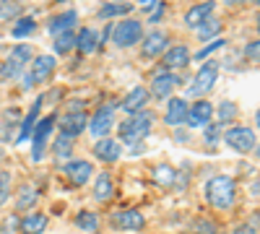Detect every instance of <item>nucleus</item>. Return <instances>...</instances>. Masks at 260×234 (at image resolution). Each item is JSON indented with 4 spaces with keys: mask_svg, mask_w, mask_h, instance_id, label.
I'll list each match as a JSON object with an SVG mask.
<instances>
[{
    "mask_svg": "<svg viewBox=\"0 0 260 234\" xmlns=\"http://www.w3.org/2000/svg\"><path fill=\"white\" fill-rule=\"evenodd\" d=\"M13 11H16V6H11L8 0H0V21H3V18H11Z\"/></svg>",
    "mask_w": 260,
    "mask_h": 234,
    "instance_id": "42",
    "label": "nucleus"
},
{
    "mask_svg": "<svg viewBox=\"0 0 260 234\" xmlns=\"http://www.w3.org/2000/svg\"><path fill=\"white\" fill-rule=\"evenodd\" d=\"M164 13H167V6L161 3V6H156V8H154V13L148 16V21H151V24H156V21H161V18H164Z\"/></svg>",
    "mask_w": 260,
    "mask_h": 234,
    "instance_id": "43",
    "label": "nucleus"
},
{
    "mask_svg": "<svg viewBox=\"0 0 260 234\" xmlns=\"http://www.w3.org/2000/svg\"><path fill=\"white\" fill-rule=\"evenodd\" d=\"M94 234H96V231H94Z\"/></svg>",
    "mask_w": 260,
    "mask_h": 234,
    "instance_id": "55",
    "label": "nucleus"
},
{
    "mask_svg": "<svg viewBox=\"0 0 260 234\" xmlns=\"http://www.w3.org/2000/svg\"><path fill=\"white\" fill-rule=\"evenodd\" d=\"M232 234H257V231H255L252 224H240V226H234V229H232Z\"/></svg>",
    "mask_w": 260,
    "mask_h": 234,
    "instance_id": "44",
    "label": "nucleus"
},
{
    "mask_svg": "<svg viewBox=\"0 0 260 234\" xmlns=\"http://www.w3.org/2000/svg\"><path fill=\"white\" fill-rule=\"evenodd\" d=\"M221 47H224V39H213V42H211L208 47H203V50H201L198 55H195V60H208V55H211V52L221 50Z\"/></svg>",
    "mask_w": 260,
    "mask_h": 234,
    "instance_id": "41",
    "label": "nucleus"
},
{
    "mask_svg": "<svg viewBox=\"0 0 260 234\" xmlns=\"http://www.w3.org/2000/svg\"><path fill=\"white\" fill-rule=\"evenodd\" d=\"M55 125H57V115H47V117H42V122H37L34 133H31V161L45 159V146L50 141V133Z\"/></svg>",
    "mask_w": 260,
    "mask_h": 234,
    "instance_id": "5",
    "label": "nucleus"
},
{
    "mask_svg": "<svg viewBox=\"0 0 260 234\" xmlns=\"http://www.w3.org/2000/svg\"><path fill=\"white\" fill-rule=\"evenodd\" d=\"M0 159H3V151H0Z\"/></svg>",
    "mask_w": 260,
    "mask_h": 234,
    "instance_id": "52",
    "label": "nucleus"
},
{
    "mask_svg": "<svg viewBox=\"0 0 260 234\" xmlns=\"http://www.w3.org/2000/svg\"><path fill=\"white\" fill-rule=\"evenodd\" d=\"M34 31H37V21L31 16H24V18H18L16 24H13V37L16 39H24V37L34 34Z\"/></svg>",
    "mask_w": 260,
    "mask_h": 234,
    "instance_id": "30",
    "label": "nucleus"
},
{
    "mask_svg": "<svg viewBox=\"0 0 260 234\" xmlns=\"http://www.w3.org/2000/svg\"><path fill=\"white\" fill-rule=\"evenodd\" d=\"M252 3H257V6H260V0H252Z\"/></svg>",
    "mask_w": 260,
    "mask_h": 234,
    "instance_id": "51",
    "label": "nucleus"
},
{
    "mask_svg": "<svg viewBox=\"0 0 260 234\" xmlns=\"http://www.w3.org/2000/svg\"><path fill=\"white\" fill-rule=\"evenodd\" d=\"M224 143L232 148V151H237V154H250V151H255V133H252V127H247V125H234V127H229V130L224 133Z\"/></svg>",
    "mask_w": 260,
    "mask_h": 234,
    "instance_id": "3",
    "label": "nucleus"
},
{
    "mask_svg": "<svg viewBox=\"0 0 260 234\" xmlns=\"http://www.w3.org/2000/svg\"><path fill=\"white\" fill-rule=\"evenodd\" d=\"M190 60H192V55H190L187 45H175V47H169V50L164 52V65L172 68V71L187 68V65H190Z\"/></svg>",
    "mask_w": 260,
    "mask_h": 234,
    "instance_id": "18",
    "label": "nucleus"
},
{
    "mask_svg": "<svg viewBox=\"0 0 260 234\" xmlns=\"http://www.w3.org/2000/svg\"><path fill=\"white\" fill-rule=\"evenodd\" d=\"M62 172L65 177H68L73 185H83V182H89L91 175H94V164L91 161H86V159H71V161H65L62 164Z\"/></svg>",
    "mask_w": 260,
    "mask_h": 234,
    "instance_id": "11",
    "label": "nucleus"
},
{
    "mask_svg": "<svg viewBox=\"0 0 260 234\" xmlns=\"http://www.w3.org/2000/svg\"><path fill=\"white\" fill-rule=\"evenodd\" d=\"M216 34H221V21L219 18H216V16H211L208 21H206V24H201L198 26V37L206 42V39H213Z\"/></svg>",
    "mask_w": 260,
    "mask_h": 234,
    "instance_id": "33",
    "label": "nucleus"
},
{
    "mask_svg": "<svg viewBox=\"0 0 260 234\" xmlns=\"http://www.w3.org/2000/svg\"><path fill=\"white\" fill-rule=\"evenodd\" d=\"M112 193H115V182H112V177L107 175V172H102V175L96 177V182H94V200L107 203V200L112 198Z\"/></svg>",
    "mask_w": 260,
    "mask_h": 234,
    "instance_id": "23",
    "label": "nucleus"
},
{
    "mask_svg": "<svg viewBox=\"0 0 260 234\" xmlns=\"http://www.w3.org/2000/svg\"><path fill=\"white\" fill-rule=\"evenodd\" d=\"M130 11H133V6H130V3H104L102 8H99V18L104 21H110V18H117V16H125V13H130Z\"/></svg>",
    "mask_w": 260,
    "mask_h": 234,
    "instance_id": "26",
    "label": "nucleus"
},
{
    "mask_svg": "<svg viewBox=\"0 0 260 234\" xmlns=\"http://www.w3.org/2000/svg\"><path fill=\"white\" fill-rule=\"evenodd\" d=\"M229 6H237V3H245V0H226Z\"/></svg>",
    "mask_w": 260,
    "mask_h": 234,
    "instance_id": "47",
    "label": "nucleus"
},
{
    "mask_svg": "<svg viewBox=\"0 0 260 234\" xmlns=\"http://www.w3.org/2000/svg\"><path fill=\"white\" fill-rule=\"evenodd\" d=\"M187 110H190V104L182 99V96H172L167 102V112H164V122L169 127H177L187 120Z\"/></svg>",
    "mask_w": 260,
    "mask_h": 234,
    "instance_id": "14",
    "label": "nucleus"
},
{
    "mask_svg": "<svg viewBox=\"0 0 260 234\" xmlns=\"http://www.w3.org/2000/svg\"><path fill=\"white\" fill-rule=\"evenodd\" d=\"M96 45H99V34H96L94 29H83V31L76 34V47H78V52L91 55V52L96 50Z\"/></svg>",
    "mask_w": 260,
    "mask_h": 234,
    "instance_id": "25",
    "label": "nucleus"
},
{
    "mask_svg": "<svg viewBox=\"0 0 260 234\" xmlns=\"http://www.w3.org/2000/svg\"><path fill=\"white\" fill-rule=\"evenodd\" d=\"M3 117H6V120H3V127H0V141H11V138H16V136H13V127H16L18 110H8Z\"/></svg>",
    "mask_w": 260,
    "mask_h": 234,
    "instance_id": "35",
    "label": "nucleus"
},
{
    "mask_svg": "<svg viewBox=\"0 0 260 234\" xmlns=\"http://www.w3.org/2000/svg\"><path fill=\"white\" fill-rule=\"evenodd\" d=\"M169 50V34L167 31H148L143 37V57H159Z\"/></svg>",
    "mask_w": 260,
    "mask_h": 234,
    "instance_id": "13",
    "label": "nucleus"
},
{
    "mask_svg": "<svg viewBox=\"0 0 260 234\" xmlns=\"http://www.w3.org/2000/svg\"><path fill=\"white\" fill-rule=\"evenodd\" d=\"M177 83H180L177 76H172L167 71H159L154 76V81H151V91L148 94L154 96V99H167V96H172V91H175Z\"/></svg>",
    "mask_w": 260,
    "mask_h": 234,
    "instance_id": "12",
    "label": "nucleus"
},
{
    "mask_svg": "<svg viewBox=\"0 0 260 234\" xmlns=\"http://www.w3.org/2000/svg\"><path fill=\"white\" fill-rule=\"evenodd\" d=\"M255 156H257V161H260V143H255Z\"/></svg>",
    "mask_w": 260,
    "mask_h": 234,
    "instance_id": "46",
    "label": "nucleus"
},
{
    "mask_svg": "<svg viewBox=\"0 0 260 234\" xmlns=\"http://www.w3.org/2000/svg\"><path fill=\"white\" fill-rule=\"evenodd\" d=\"M76 226L83 229V231H89V234H94L99 229V216L94 214V211H78V214H76Z\"/></svg>",
    "mask_w": 260,
    "mask_h": 234,
    "instance_id": "27",
    "label": "nucleus"
},
{
    "mask_svg": "<svg viewBox=\"0 0 260 234\" xmlns=\"http://www.w3.org/2000/svg\"><path fill=\"white\" fill-rule=\"evenodd\" d=\"M112 226L115 229H122V231H141L146 226V216L136 208H122V211H115L110 216Z\"/></svg>",
    "mask_w": 260,
    "mask_h": 234,
    "instance_id": "8",
    "label": "nucleus"
},
{
    "mask_svg": "<svg viewBox=\"0 0 260 234\" xmlns=\"http://www.w3.org/2000/svg\"><path fill=\"white\" fill-rule=\"evenodd\" d=\"M213 11H216V3H213V0H203V3L192 6V8L185 13V24L192 26V29H198L201 24H206V21L213 16Z\"/></svg>",
    "mask_w": 260,
    "mask_h": 234,
    "instance_id": "17",
    "label": "nucleus"
},
{
    "mask_svg": "<svg viewBox=\"0 0 260 234\" xmlns=\"http://www.w3.org/2000/svg\"><path fill=\"white\" fill-rule=\"evenodd\" d=\"M154 3H156V0H141V8L143 11H151V8H154Z\"/></svg>",
    "mask_w": 260,
    "mask_h": 234,
    "instance_id": "45",
    "label": "nucleus"
},
{
    "mask_svg": "<svg viewBox=\"0 0 260 234\" xmlns=\"http://www.w3.org/2000/svg\"><path fill=\"white\" fill-rule=\"evenodd\" d=\"M148 99H151V94H148L143 86H136L133 91H130V94L122 99V110H125L127 115H136V112H141V110L146 107Z\"/></svg>",
    "mask_w": 260,
    "mask_h": 234,
    "instance_id": "20",
    "label": "nucleus"
},
{
    "mask_svg": "<svg viewBox=\"0 0 260 234\" xmlns=\"http://www.w3.org/2000/svg\"><path fill=\"white\" fill-rule=\"evenodd\" d=\"M175 177H177V172H175L169 164H159V166L154 169V182H156V185L175 187Z\"/></svg>",
    "mask_w": 260,
    "mask_h": 234,
    "instance_id": "28",
    "label": "nucleus"
},
{
    "mask_svg": "<svg viewBox=\"0 0 260 234\" xmlns=\"http://www.w3.org/2000/svg\"><path fill=\"white\" fill-rule=\"evenodd\" d=\"M55 3H65V0H55Z\"/></svg>",
    "mask_w": 260,
    "mask_h": 234,
    "instance_id": "50",
    "label": "nucleus"
},
{
    "mask_svg": "<svg viewBox=\"0 0 260 234\" xmlns=\"http://www.w3.org/2000/svg\"><path fill=\"white\" fill-rule=\"evenodd\" d=\"M11 180H13L11 172H0V208L11 200V190H13V182Z\"/></svg>",
    "mask_w": 260,
    "mask_h": 234,
    "instance_id": "36",
    "label": "nucleus"
},
{
    "mask_svg": "<svg viewBox=\"0 0 260 234\" xmlns=\"http://www.w3.org/2000/svg\"><path fill=\"white\" fill-rule=\"evenodd\" d=\"M151 125H154V115L146 112V110H141V112H136L133 117L122 120L120 127H117L120 143H125V146H136V143L146 141V136L151 133Z\"/></svg>",
    "mask_w": 260,
    "mask_h": 234,
    "instance_id": "2",
    "label": "nucleus"
},
{
    "mask_svg": "<svg viewBox=\"0 0 260 234\" xmlns=\"http://www.w3.org/2000/svg\"><path fill=\"white\" fill-rule=\"evenodd\" d=\"M206 200L219 208V211H229L237 200V182L229 175H216L206 182Z\"/></svg>",
    "mask_w": 260,
    "mask_h": 234,
    "instance_id": "1",
    "label": "nucleus"
},
{
    "mask_svg": "<svg viewBox=\"0 0 260 234\" xmlns=\"http://www.w3.org/2000/svg\"><path fill=\"white\" fill-rule=\"evenodd\" d=\"M192 234H219V231H216V224L211 219H198L192 226Z\"/></svg>",
    "mask_w": 260,
    "mask_h": 234,
    "instance_id": "38",
    "label": "nucleus"
},
{
    "mask_svg": "<svg viewBox=\"0 0 260 234\" xmlns=\"http://www.w3.org/2000/svg\"><path fill=\"white\" fill-rule=\"evenodd\" d=\"M76 21H78V13H76V11L57 13V16H52V18H50L47 31H50L52 37H57V34H62V31H71V29L76 26Z\"/></svg>",
    "mask_w": 260,
    "mask_h": 234,
    "instance_id": "19",
    "label": "nucleus"
},
{
    "mask_svg": "<svg viewBox=\"0 0 260 234\" xmlns=\"http://www.w3.org/2000/svg\"><path fill=\"white\" fill-rule=\"evenodd\" d=\"M219 138H224V136H221V122L206 125V143H216Z\"/></svg>",
    "mask_w": 260,
    "mask_h": 234,
    "instance_id": "40",
    "label": "nucleus"
},
{
    "mask_svg": "<svg viewBox=\"0 0 260 234\" xmlns=\"http://www.w3.org/2000/svg\"><path fill=\"white\" fill-rule=\"evenodd\" d=\"M73 47H76V34L73 31H62V34L55 37V52L57 55H68Z\"/></svg>",
    "mask_w": 260,
    "mask_h": 234,
    "instance_id": "32",
    "label": "nucleus"
},
{
    "mask_svg": "<svg viewBox=\"0 0 260 234\" xmlns=\"http://www.w3.org/2000/svg\"><path fill=\"white\" fill-rule=\"evenodd\" d=\"M0 50H3V47H0Z\"/></svg>",
    "mask_w": 260,
    "mask_h": 234,
    "instance_id": "53",
    "label": "nucleus"
},
{
    "mask_svg": "<svg viewBox=\"0 0 260 234\" xmlns=\"http://www.w3.org/2000/svg\"><path fill=\"white\" fill-rule=\"evenodd\" d=\"M216 78H219V65L216 62H203V68L195 73L192 86L187 89V96H206L213 89Z\"/></svg>",
    "mask_w": 260,
    "mask_h": 234,
    "instance_id": "6",
    "label": "nucleus"
},
{
    "mask_svg": "<svg viewBox=\"0 0 260 234\" xmlns=\"http://www.w3.org/2000/svg\"><path fill=\"white\" fill-rule=\"evenodd\" d=\"M57 125H60V133L76 138V136H81V133L86 130L89 120H86V112H65V115L57 120Z\"/></svg>",
    "mask_w": 260,
    "mask_h": 234,
    "instance_id": "15",
    "label": "nucleus"
},
{
    "mask_svg": "<svg viewBox=\"0 0 260 234\" xmlns=\"http://www.w3.org/2000/svg\"><path fill=\"white\" fill-rule=\"evenodd\" d=\"M94 156L99 161H117L122 156V143L115 138H99L94 143Z\"/></svg>",
    "mask_w": 260,
    "mask_h": 234,
    "instance_id": "16",
    "label": "nucleus"
},
{
    "mask_svg": "<svg viewBox=\"0 0 260 234\" xmlns=\"http://www.w3.org/2000/svg\"><path fill=\"white\" fill-rule=\"evenodd\" d=\"M213 104L211 102H206V99H198V102H192L190 104V110H187V125L190 127H206V125H211L213 122Z\"/></svg>",
    "mask_w": 260,
    "mask_h": 234,
    "instance_id": "10",
    "label": "nucleus"
},
{
    "mask_svg": "<svg viewBox=\"0 0 260 234\" xmlns=\"http://www.w3.org/2000/svg\"><path fill=\"white\" fill-rule=\"evenodd\" d=\"M21 71H24V65H18V62H13L11 57L0 65V81H11L16 76H21Z\"/></svg>",
    "mask_w": 260,
    "mask_h": 234,
    "instance_id": "37",
    "label": "nucleus"
},
{
    "mask_svg": "<svg viewBox=\"0 0 260 234\" xmlns=\"http://www.w3.org/2000/svg\"><path fill=\"white\" fill-rule=\"evenodd\" d=\"M0 234H3V231H0Z\"/></svg>",
    "mask_w": 260,
    "mask_h": 234,
    "instance_id": "54",
    "label": "nucleus"
},
{
    "mask_svg": "<svg viewBox=\"0 0 260 234\" xmlns=\"http://www.w3.org/2000/svg\"><path fill=\"white\" fill-rule=\"evenodd\" d=\"M112 39H115L117 47H133L143 39V24L136 18H122L112 29Z\"/></svg>",
    "mask_w": 260,
    "mask_h": 234,
    "instance_id": "4",
    "label": "nucleus"
},
{
    "mask_svg": "<svg viewBox=\"0 0 260 234\" xmlns=\"http://www.w3.org/2000/svg\"><path fill=\"white\" fill-rule=\"evenodd\" d=\"M112 125H115V102H107L104 107H99L96 115L91 117L89 130H91V136L99 141V138H107V133L112 130Z\"/></svg>",
    "mask_w": 260,
    "mask_h": 234,
    "instance_id": "7",
    "label": "nucleus"
},
{
    "mask_svg": "<svg viewBox=\"0 0 260 234\" xmlns=\"http://www.w3.org/2000/svg\"><path fill=\"white\" fill-rule=\"evenodd\" d=\"M237 112H240V107H237L234 102H221V104H219V110L213 112V117H216V122L226 125L229 120H234V117H237Z\"/></svg>",
    "mask_w": 260,
    "mask_h": 234,
    "instance_id": "31",
    "label": "nucleus"
},
{
    "mask_svg": "<svg viewBox=\"0 0 260 234\" xmlns=\"http://www.w3.org/2000/svg\"><path fill=\"white\" fill-rule=\"evenodd\" d=\"M257 31H260V13H257Z\"/></svg>",
    "mask_w": 260,
    "mask_h": 234,
    "instance_id": "49",
    "label": "nucleus"
},
{
    "mask_svg": "<svg viewBox=\"0 0 260 234\" xmlns=\"http://www.w3.org/2000/svg\"><path fill=\"white\" fill-rule=\"evenodd\" d=\"M11 60L18 62V65H26V62L34 60V47H31V45H18V47H13V50H11Z\"/></svg>",
    "mask_w": 260,
    "mask_h": 234,
    "instance_id": "34",
    "label": "nucleus"
},
{
    "mask_svg": "<svg viewBox=\"0 0 260 234\" xmlns=\"http://www.w3.org/2000/svg\"><path fill=\"white\" fill-rule=\"evenodd\" d=\"M18 226H21V234H42L47 229V216L45 214H26Z\"/></svg>",
    "mask_w": 260,
    "mask_h": 234,
    "instance_id": "24",
    "label": "nucleus"
},
{
    "mask_svg": "<svg viewBox=\"0 0 260 234\" xmlns=\"http://www.w3.org/2000/svg\"><path fill=\"white\" fill-rule=\"evenodd\" d=\"M39 200V190L34 185H21L18 195H16V211H31Z\"/></svg>",
    "mask_w": 260,
    "mask_h": 234,
    "instance_id": "22",
    "label": "nucleus"
},
{
    "mask_svg": "<svg viewBox=\"0 0 260 234\" xmlns=\"http://www.w3.org/2000/svg\"><path fill=\"white\" fill-rule=\"evenodd\" d=\"M71 151H73V138L65 136V133H60V138H57L55 146H52V156H55V159H71Z\"/></svg>",
    "mask_w": 260,
    "mask_h": 234,
    "instance_id": "29",
    "label": "nucleus"
},
{
    "mask_svg": "<svg viewBox=\"0 0 260 234\" xmlns=\"http://www.w3.org/2000/svg\"><path fill=\"white\" fill-rule=\"evenodd\" d=\"M245 57H247L250 62H257V65H260V39L247 42V47H245Z\"/></svg>",
    "mask_w": 260,
    "mask_h": 234,
    "instance_id": "39",
    "label": "nucleus"
},
{
    "mask_svg": "<svg viewBox=\"0 0 260 234\" xmlns=\"http://www.w3.org/2000/svg\"><path fill=\"white\" fill-rule=\"evenodd\" d=\"M255 122H257V127H260V110L255 112Z\"/></svg>",
    "mask_w": 260,
    "mask_h": 234,
    "instance_id": "48",
    "label": "nucleus"
},
{
    "mask_svg": "<svg viewBox=\"0 0 260 234\" xmlns=\"http://www.w3.org/2000/svg\"><path fill=\"white\" fill-rule=\"evenodd\" d=\"M39 107H42V99H37L34 102V107L29 110V115L21 120V125H18V133H16V141L21 143V141H31V133H34V127H37V115H39Z\"/></svg>",
    "mask_w": 260,
    "mask_h": 234,
    "instance_id": "21",
    "label": "nucleus"
},
{
    "mask_svg": "<svg viewBox=\"0 0 260 234\" xmlns=\"http://www.w3.org/2000/svg\"><path fill=\"white\" fill-rule=\"evenodd\" d=\"M55 57L52 55H37L31 60V71L26 76V86H34V83H42V81H47L52 73H55Z\"/></svg>",
    "mask_w": 260,
    "mask_h": 234,
    "instance_id": "9",
    "label": "nucleus"
}]
</instances>
